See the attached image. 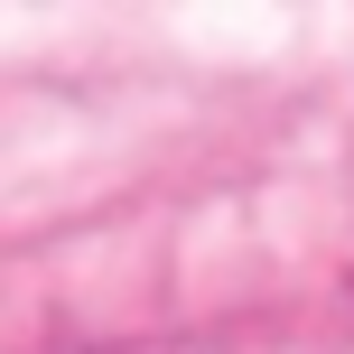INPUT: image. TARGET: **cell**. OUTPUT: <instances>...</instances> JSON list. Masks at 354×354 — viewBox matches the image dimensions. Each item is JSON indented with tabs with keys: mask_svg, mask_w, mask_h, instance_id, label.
I'll return each instance as SVG.
<instances>
[]
</instances>
